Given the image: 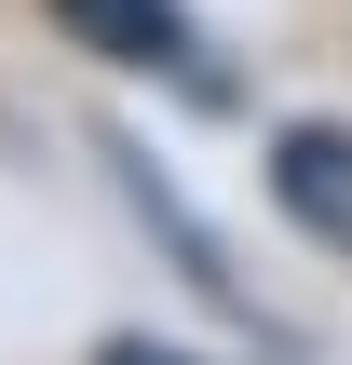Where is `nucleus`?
<instances>
[{
  "label": "nucleus",
  "mask_w": 352,
  "mask_h": 365,
  "mask_svg": "<svg viewBox=\"0 0 352 365\" xmlns=\"http://www.w3.org/2000/svg\"><path fill=\"white\" fill-rule=\"evenodd\" d=\"M271 203H285L312 244L352 257V135L339 122H285V135H271Z\"/></svg>",
  "instance_id": "obj_1"
},
{
  "label": "nucleus",
  "mask_w": 352,
  "mask_h": 365,
  "mask_svg": "<svg viewBox=\"0 0 352 365\" xmlns=\"http://www.w3.org/2000/svg\"><path fill=\"white\" fill-rule=\"evenodd\" d=\"M54 14H68V41L109 54V68H190V14H176V0H54Z\"/></svg>",
  "instance_id": "obj_2"
},
{
  "label": "nucleus",
  "mask_w": 352,
  "mask_h": 365,
  "mask_svg": "<svg viewBox=\"0 0 352 365\" xmlns=\"http://www.w3.org/2000/svg\"><path fill=\"white\" fill-rule=\"evenodd\" d=\"M95 365H190V352H149V339H109Z\"/></svg>",
  "instance_id": "obj_3"
}]
</instances>
